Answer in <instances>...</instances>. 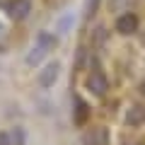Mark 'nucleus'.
<instances>
[{
    "instance_id": "6",
    "label": "nucleus",
    "mask_w": 145,
    "mask_h": 145,
    "mask_svg": "<svg viewBox=\"0 0 145 145\" xmlns=\"http://www.w3.org/2000/svg\"><path fill=\"white\" fill-rule=\"evenodd\" d=\"M58 78V63H53V65H48L46 70L41 72V78H39V82L44 85V87H48V85H53Z\"/></svg>"
},
{
    "instance_id": "1",
    "label": "nucleus",
    "mask_w": 145,
    "mask_h": 145,
    "mask_svg": "<svg viewBox=\"0 0 145 145\" xmlns=\"http://www.w3.org/2000/svg\"><path fill=\"white\" fill-rule=\"evenodd\" d=\"M53 46H56V39H53V36H48L46 31H41V34H39V46L34 48L36 53H29V58H27V61H29V63H39V61H41V56L46 53V48H53Z\"/></svg>"
},
{
    "instance_id": "5",
    "label": "nucleus",
    "mask_w": 145,
    "mask_h": 145,
    "mask_svg": "<svg viewBox=\"0 0 145 145\" xmlns=\"http://www.w3.org/2000/svg\"><path fill=\"white\" fill-rule=\"evenodd\" d=\"M85 145H106V131L104 128H94L92 133L85 135Z\"/></svg>"
},
{
    "instance_id": "3",
    "label": "nucleus",
    "mask_w": 145,
    "mask_h": 145,
    "mask_svg": "<svg viewBox=\"0 0 145 145\" xmlns=\"http://www.w3.org/2000/svg\"><path fill=\"white\" fill-rule=\"evenodd\" d=\"M135 29H138V17L133 12H126L116 20V31H121V34H133Z\"/></svg>"
},
{
    "instance_id": "2",
    "label": "nucleus",
    "mask_w": 145,
    "mask_h": 145,
    "mask_svg": "<svg viewBox=\"0 0 145 145\" xmlns=\"http://www.w3.org/2000/svg\"><path fill=\"white\" fill-rule=\"evenodd\" d=\"M87 87H89V92H94L97 97H102V94L109 89V80H106V75H104V72H99V70H94L92 75L87 78Z\"/></svg>"
},
{
    "instance_id": "8",
    "label": "nucleus",
    "mask_w": 145,
    "mask_h": 145,
    "mask_svg": "<svg viewBox=\"0 0 145 145\" xmlns=\"http://www.w3.org/2000/svg\"><path fill=\"white\" fill-rule=\"evenodd\" d=\"M75 106H78L75 109V123H85V119H87V114H89L87 104H85L82 99H75Z\"/></svg>"
},
{
    "instance_id": "7",
    "label": "nucleus",
    "mask_w": 145,
    "mask_h": 145,
    "mask_svg": "<svg viewBox=\"0 0 145 145\" xmlns=\"http://www.w3.org/2000/svg\"><path fill=\"white\" fill-rule=\"evenodd\" d=\"M128 123L131 126H143L145 123V109L143 106H131V111H128Z\"/></svg>"
},
{
    "instance_id": "4",
    "label": "nucleus",
    "mask_w": 145,
    "mask_h": 145,
    "mask_svg": "<svg viewBox=\"0 0 145 145\" xmlns=\"http://www.w3.org/2000/svg\"><path fill=\"white\" fill-rule=\"evenodd\" d=\"M31 5H29V0H12L10 7H7V15L12 17V20H24L27 15H29Z\"/></svg>"
}]
</instances>
